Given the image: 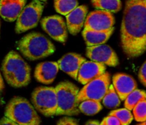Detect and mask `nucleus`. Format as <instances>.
<instances>
[{"label": "nucleus", "mask_w": 146, "mask_h": 125, "mask_svg": "<svg viewBox=\"0 0 146 125\" xmlns=\"http://www.w3.org/2000/svg\"><path fill=\"white\" fill-rule=\"evenodd\" d=\"M120 39L123 52L130 58L146 51V0H126Z\"/></svg>", "instance_id": "f257e3e1"}, {"label": "nucleus", "mask_w": 146, "mask_h": 125, "mask_svg": "<svg viewBox=\"0 0 146 125\" xmlns=\"http://www.w3.org/2000/svg\"><path fill=\"white\" fill-rule=\"evenodd\" d=\"M2 70L5 80L10 86L23 87L30 81V67L18 53L11 51L4 59Z\"/></svg>", "instance_id": "f03ea898"}, {"label": "nucleus", "mask_w": 146, "mask_h": 125, "mask_svg": "<svg viewBox=\"0 0 146 125\" xmlns=\"http://www.w3.org/2000/svg\"><path fill=\"white\" fill-rule=\"evenodd\" d=\"M18 50L25 58L33 61L50 56L55 52V47L44 35L32 32L20 39Z\"/></svg>", "instance_id": "7ed1b4c3"}, {"label": "nucleus", "mask_w": 146, "mask_h": 125, "mask_svg": "<svg viewBox=\"0 0 146 125\" xmlns=\"http://www.w3.org/2000/svg\"><path fill=\"white\" fill-rule=\"evenodd\" d=\"M5 116L12 119L17 124L38 125L41 119L33 107L25 98L15 97L5 108Z\"/></svg>", "instance_id": "20e7f679"}, {"label": "nucleus", "mask_w": 146, "mask_h": 125, "mask_svg": "<svg viewBox=\"0 0 146 125\" xmlns=\"http://www.w3.org/2000/svg\"><path fill=\"white\" fill-rule=\"evenodd\" d=\"M57 99V109L55 115H78L80 112L78 96L79 88L70 81L60 82L56 86Z\"/></svg>", "instance_id": "39448f33"}, {"label": "nucleus", "mask_w": 146, "mask_h": 125, "mask_svg": "<svg viewBox=\"0 0 146 125\" xmlns=\"http://www.w3.org/2000/svg\"><path fill=\"white\" fill-rule=\"evenodd\" d=\"M32 103L35 109L45 116H54L57 109L55 87H39L32 94Z\"/></svg>", "instance_id": "423d86ee"}, {"label": "nucleus", "mask_w": 146, "mask_h": 125, "mask_svg": "<svg viewBox=\"0 0 146 125\" xmlns=\"http://www.w3.org/2000/svg\"><path fill=\"white\" fill-rule=\"evenodd\" d=\"M44 5L40 0H34L25 6L17 19L15 31L23 33L36 27L42 14Z\"/></svg>", "instance_id": "0eeeda50"}, {"label": "nucleus", "mask_w": 146, "mask_h": 125, "mask_svg": "<svg viewBox=\"0 0 146 125\" xmlns=\"http://www.w3.org/2000/svg\"><path fill=\"white\" fill-rule=\"evenodd\" d=\"M110 85V76L108 72H105L98 78L87 83L79 91L78 96V104L88 99L100 102L108 92Z\"/></svg>", "instance_id": "6e6552de"}, {"label": "nucleus", "mask_w": 146, "mask_h": 125, "mask_svg": "<svg viewBox=\"0 0 146 125\" xmlns=\"http://www.w3.org/2000/svg\"><path fill=\"white\" fill-rule=\"evenodd\" d=\"M44 32L59 42H65L67 39V26L63 18L58 15L46 17L41 20Z\"/></svg>", "instance_id": "1a4fd4ad"}, {"label": "nucleus", "mask_w": 146, "mask_h": 125, "mask_svg": "<svg viewBox=\"0 0 146 125\" xmlns=\"http://www.w3.org/2000/svg\"><path fill=\"white\" fill-rule=\"evenodd\" d=\"M115 18L112 12L97 9L90 12L85 19L84 29L102 31L113 28Z\"/></svg>", "instance_id": "9d476101"}, {"label": "nucleus", "mask_w": 146, "mask_h": 125, "mask_svg": "<svg viewBox=\"0 0 146 125\" xmlns=\"http://www.w3.org/2000/svg\"><path fill=\"white\" fill-rule=\"evenodd\" d=\"M86 56L92 61L102 63L109 67H116L119 64L116 53L111 47L104 44L87 47Z\"/></svg>", "instance_id": "9b49d317"}, {"label": "nucleus", "mask_w": 146, "mask_h": 125, "mask_svg": "<svg viewBox=\"0 0 146 125\" xmlns=\"http://www.w3.org/2000/svg\"><path fill=\"white\" fill-rule=\"evenodd\" d=\"M105 70V64L94 61H85L79 69L78 81L85 85L103 74Z\"/></svg>", "instance_id": "f8f14e48"}, {"label": "nucleus", "mask_w": 146, "mask_h": 125, "mask_svg": "<svg viewBox=\"0 0 146 125\" xmlns=\"http://www.w3.org/2000/svg\"><path fill=\"white\" fill-rule=\"evenodd\" d=\"M85 61V58L80 54L75 53H69L63 56L57 62V64L60 69L67 73L74 79L78 80L80 68Z\"/></svg>", "instance_id": "ddd939ff"}, {"label": "nucleus", "mask_w": 146, "mask_h": 125, "mask_svg": "<svg viewBox=\"0 0 146 125\" xmlns=\"http://www.w3.org/2000/svg\"><path fill=\"white\" fill-rule=\"evenodd\" d=\"M27 0H0V17L12 22L17 19L25 7Z\"/></svg>", "instance_id": "4468645a"}, {"label": "nucleus", "mask_w": 146, "mask_h": 125, "mask_svg": "<svg viewBox=\"0 0 146 125\" xmlns=\"http://www.w3.org/2000/svg\"><path fill=\"white\" fill-rule=\"evenodd\" d=\"M88 7L85 5L78 6L66 15L67 26L70 33L76 35L83 27L88 14Z\"/></svg>", "instance_id": "2eb2a0df"}, {"label": "nucleus", "mask_w": 146, "mask_h": 125, "mask_svg": "<svg viewBox=\"0 0 146 125\" xmlns=\"http://www.w3.org/2000/svg\"><path fill=\"white\" fill-rule=\"evenodd\" d=\"M113 85L120 100H125L127 95L137 88V84L130 76L118 73L113 76Z\"/></svg>", "instance_id": "dca6fc26"}, {"label": "nucleus", "mask_w": 146, "mask_h": 125, "mask_svg": "<svg viewBox=\"0 0 146 125\" xmlns=\"http://www.w3.org/2000/svg\"><path fill=\"white\" fill-rule=\"evenodd\" d=\"M59 69L57 62H45L40 63L35 68V77L39 82L50 85L55 79Z\"/></svg>", "instance_id": "f3484780"}, {"label": "nucleus", "mask_w": 146, "mask_h": 125, "mask_svg": "<svg viewBox=\"0 0 146 125\" xmlns=\"http://www.w3.org/2000/svg\"><path fill=\"white\" fill-rule=\"evenodd\" d=\"M113 31H114V27L102 31L84 29L82 32V35L87 46L90 47V46L105 44L110 39Z\"/></svg>", "instance_id": "a211bd4d"}, {"label": "nucleus", "mask_w": 146, "mask_h": 125, "mask_svg": "<svg viewBox=\"0 0 146 125\" xmlns=\"http://www.w3.org/2000/svg\"><path fill=\"white\" fill-rule=\"evenodd\" d=\"M92 5L97 9L116 13L121 9L120 0H91Z\"/></svg>", "instance_id": "6ab92c4d"}, {"label": "nucleus", "mask_w": 146, "mask_h": 125, "mask_svg": "<svg viewBox=\"0 0 146 125\" xmlns=\"http://www.w3.org/2000/svg\"><path fill=\"white\" fill-rule=\"evenodd\" d=\"M80 111L85 114L91 116L98 114L101 109H102V104L99 101L91 100H84L79 104Z\"/></svg>", "instance_id": "aec40b11"}, {"label": "nucleus", "mask_w": 146, "mask_h": 125, "mask_svg": "<svg viewBox=\"0 0 146 125\" xmlns=\"http://www.w3.org/2000/svg\"><path fill=\"white\" fill-rule=\"evenodd\" d=\"M54 5L57 13L66 16L78 7V0H54Z\"/></svg>", "instance_id": "412c9836"}, {"label": "nucleus", "mask_w": 146, "mask_h": 125, "mask_svg": "<svg viewBox=\"0 0 146 125\" xmlns=\"http://www.w3.org/2000/svg\"><path fill=\"white\" fill-rule=\"evenodd\" d=\"M143 99H146L145 91L135 89L125 99V107L130 111L133 110L134 106Z\"/></svg>", "instance_id": "4be33fe9"}, {"label": "nucleus", "mask_w": 146, "mask_h": 125, "mask_svg": "<svg viewBox=\"0 0 146 125\" xmlns=\"http://www.w3.org/2000/svg\"><path fill=\"white\" fill-rule=\"evenodd\" d=\"M102 104L108 108H116L120 105V99L113 85H110L108 92L102 99Z\"/></svg>", "instance_id": "5701e85b"}, {"label": "nucleus", "mask_w": 146, "mask_h": 125, "mask_svg": "<svg viewBox=\"0 0 146 125\" xmlns=\"http://www.w3.org/2000/svg\"><path fill=\"white\" fill-rule=\"evenodd\" d=\"M109 115H114L115 116L122 125H127L130 124L133 120V115L132 114L131 112L129 109H119L111 111L109 113Z\"/></svg>", "instance_id": "b1692460"}, {"label": "nucleus", "mask_w": 146, "mask_h": 125, "mask_svg": "<svg viewBox=\"0 0 146 125\" xmlns=\"http://www.w3.org/2000/svg\"><path fill=\"white\" fill-rule=\"evenodd\" d=\"M133 117L137 122L146 121V99L140 101L133 109Z\"/></svg>", "instance_id": "393cba45"}, {"label": "nucleus", "mask_w": 146, "mask_h": 125, "mask_svg": "<svg viewBox=\"0 0 146 125\" xmlns=\"http://www.w3.org/2000/svg\"><path fill=\"white\" fill-rule=\"evenodd\" d=\"M101 125H120V122L119 119L114 115H109L104 118L103 120L101 122Z\"/></svg>", "instance_id": "a878e982"}, {"label": "nucleus", "mask_w": 146, "mask_h": 125, "mask_svg": "<svg viewBox=\"0 0 146 125\" xmlns=\"http://www.w3.org/2000/svg\"><path fill=\"white\" fill-rule=\"evenodd\" d=\"M58 125H78V120L72 117H68V116H65V117L62 118L60 119L58 122L57 123Z\"/></svg>", "instance_id": "bb28decb"}, {"label": "nucleus", "mask_w": 146, "mask_h": 125, "mask_svg": "<svg viewBox=\"0 0 146 125\" xmlns=\"http://www.w3.org/2000/svg\"><path fill=\"white\" fill-rule=\"evenodd\" d=\"M138 78L140 79V82L145 87H146V61L145 62L144 64L142 65L140 70H139Z\"/></svg>", "instance_id": "cd10ccee"}, {"label": "nucleus", "mask_w": 146, "mask_h": 125, "mask_svg": "<svg viewBox=\"0 0 146 125\" xmlns=\"http://www.w3.org/2000/svg\"><path fill=\"white\" fill-rule=\"evenodd\" d=\"M0 124L2 125H16L17 124L15 122L10 119L9 118L5 116L0 119Z\"/></svg>", "instance_id": "c85d7f7f"}, {"label": "nucleus", "mask_w": 146, "mask_h": 125, "mask_svg": "<svg viewBox=\"0 0 146 125\" xmlns=\"http://www.w3.org/2000/svg\"><path fill=\"white\" fill-rule=\"evenodd\" d=\"M4 88H5V84H4V80L2 77V74L0 72V92H2L3 91Z\"/></svg>", "instance_id": "c756f323"}, {"label": "nucleus", "mask_w": 146, "mask_h": 125, "mask_svg": "<svg viewBox=\"0 0 146 125\" xmlns=\"http://www.w3.org/2000/svg\"><path fill=\"white\" fill-rule=\"evenodd\" d=\"M86 124L87 125H98V124H100V123H99L98 121L97 120H90L87 122Z\"/></svg>", "instance_id": "7c9ffc66"}, {"label": "nucleus", "mask_w": 146, "mask_h": 125, "mask_svg": "<svg viewBox=\"0 0 146 125\" xmlns=\"http://www.w3.org/2000/svg\"><path fill=\"white\" fill-rule=\"evenodd\" d=\"M140 124H143V125H146V121H145V122H141V123H140Z\"/></svg>", "instance_id": "2f4dec72"}, {"label": "nucleus", "mask_w": 146, "mask_h": 125, "mask_svg": "<svg viewBox=\"0 0 146 125\" xmlns=\"http://www.w3.org/2000/svg\"><path fill=\"white\" fill-rule=\"evenodd\" d=\"M0 102H1V92H0Z\"/></svg>", "instance_id": "473e14b6"}, {"label": "nucleus", "mask_w": 146, "mask_h": 125, "mask_svg": "<svg viewBox=\"0 0 146 125\" xmlns=\"http://www.w3.org/2000/svg\"><path fill=\"white\" fill-rule=\"evenodd\" d=\"M40 1H42V2H45V1H47V0H40Z\"/></svg>", "instance_id": "72a5a7b5"}, {"label": "nucleus", "mask_w": 146, "mask_h": 125, "mask_svg": "<svg viewBox=\"0 0 146 125\" xmlns=\"http://www.w3.org/2000/svg\"><path fill=\"white\" fill-rule=\"evenodd\" d=\"M0 25H1V23H0Z\"/></svg>", "instance_id": "f704fd0d"}]
</instances>
